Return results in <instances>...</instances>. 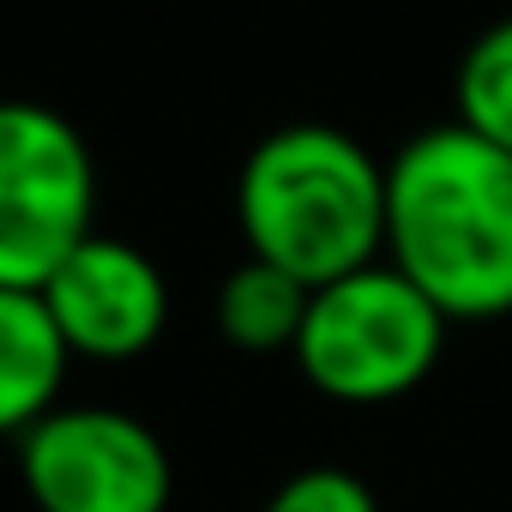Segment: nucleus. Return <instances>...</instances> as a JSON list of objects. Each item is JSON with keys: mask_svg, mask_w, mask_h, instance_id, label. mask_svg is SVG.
Here are the masks:
<instances>
[{"mask_svg": "<svg viewBox=\"0 0 512 512\" xmlns=\"http://www.w3.org/2000/svg\"><path fill=\"white\" fill-rule=\"evenodd\" d=\"M386 266L446 320L512 314V151L464 121L416 133L386 163Z\"/></svg>", "mask_w": 512, "mask_h": 512, "instance_id": "1", "label": "nucleus"}, {"mask_svg": "<svg viewBox=\"0 0 512 512\" xmlns=\"http://www.w3.org/2000/svg\"><path fill=\"white\" fill-rule=\"evenodd\" d=\"M235 223L253 260L320 290L386 253V163L344 127H278L235 175Z\"/></svg>", "mask_w": 512, "mask_h": 512, "instance_id": "2", "label": "nucleus"}, {"mask_svg": "<svg viewBox=\"0 0 512 512\" xmlns=\"http://www.w3.org/2000/svg\"><path fill=\"white\" fill-rule=\"evenodd\" d=\"M446 326L452 320L398 266L374 260L314 290L290 356L302 380L338 404H392L434 374Z\"/></svg>", "mask_w": 512, "mask_h": 512, "instance_id": "3", "label": "nucleus"}, {"mask_svg": "<svg viewBox=\"0 0 512 512\" xmlns=\"http://www.w3.org/2000/svg\"><path fill=\"white\" fill-rule=\"evenodd\" d=\"M97 223L85 133L43 103H0V284L43 290Z\"/></svg>", "mask_w": 512, "mask_h": 512, "instance_id": "4", "label": "nucleus"}, {"mask_svg": "<svg viewBox=\"0 0 512 512\" xmlns=\"http://www.w3.org/2000/svg\"><path fill=\"white\" fill-rule=\"evenodd\" d=\"M19 476L37 512H163L175 494L157 428L109 404H55L25 428Z\"/></svg>", "mask_w": 512, "mask_h": 512, "instance_id": "5", "label": "nucleus"}, {"mask_svg": "<svg viewBox=\"0 0 512 512\" xmlns=\"http://www.w3.org/2000/svg\"><path fill=\"white\" fill-rule=\"evenodd\" d=\"M43 302H49L67 350L91 356V362H133L169 326V284H163L157 260L145 247L97 235V229L49 272Z\"/></svg>", "mask_w": 512, "mask_h": 512, "instance_id": "6", "label": "nucleus"}, {"mask_svg": "<svg viewBox=\"0 0 512 512\" xmlns=\"http://www.w3.org/2000/svg\"><path fill=\"white\" fill-rule=\"evenodd\" d=\"M67 338L43 302V290H7L0 284V434L37 428L67 386Z\"/></svg>", "mask_w": 512, "mask_h": 512, "instance_id": "7", "label": "nucleus"}, {"mask_svg": "<svg viewBox=\"0 0 512 512\" xmlns=\"http://www.w3.org/2000/svg\"><path fill=\"white\" fill-rule=\"evenodd\" d=\"M308 302H314V290L302 278L247 253L217 290V332L247 356H278V350H296Z\"/></svg>", "mask_w": 512, "mask_h": 512, "instance_id": "8", "label": "nucleus"}, {"mask_svg": "<svg viewBox=\"0 0 512 512\" xmlns=\"http://www.w3.org/2000/svg\"><path fill=\"white\" fill-rule=\"evenodd\" d=\"M452 97H458V121L470 133H482L488 145L512 151V19L488 25L464 49L458 79H452Z\"/></svg>", "mask_w": 512, "mask_h": 512, "instance_id": "9", "label": "nucleus"}, {"mask_svg": "<svg viewBox=\"0 0 512 512\" xmlns=\"http://www.w3.org/2000/svg\"><path fill=\"white\" fill-rule=\"evenodd\" d=\"M266 512H380L374 488L344 470V464H308L296 476H284L266 500Z\"/></svg>", "mask_w": 512, "mask_h": 512, "instance_id": "10", "label": "nucleus"}]
</instances>
